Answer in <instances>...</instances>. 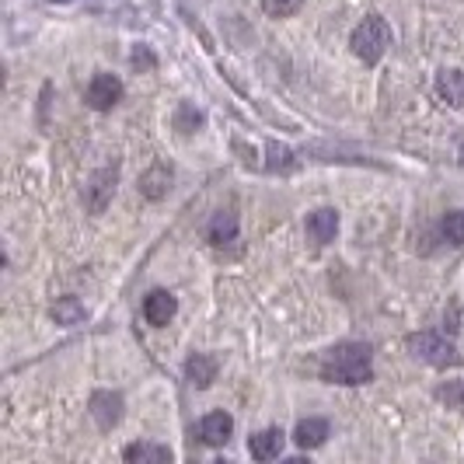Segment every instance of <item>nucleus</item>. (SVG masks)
<instances>
[{
	"mask_svg": "<svg viewBox=\"0 0 464 464\" xmlns=\"http://www.w3.org/2000/svg\"><path fill=\"white\" fill-rule=\"evenodd\" d=\"M322 377L328 384H367L373 377L371 346L363 343H339L322 356Z\"/></svg>",
	"mask_w": 464,
	"mask_h": 464,
	"instance_id": "obj_1",
	"label": "nucleus"
},
{
	"mask_svg": "<svg viewBox=\"0 0 464 464\" xmlns=\"http://www.w3.org/2000/svg\"><path fill=\"white\" fill-rule=\"evenodd\" d=\"M349 46H353V53H356L363 63H377V60L388 53V46H392V28H388L384 18H377V14H373V18H363V24H356Z\"/></svg>",
	"mask_w": 464,
	"mask_h": 464,
	"instance_id": "obj_2",
	"label": "nucleus"
},
{
	"mask_svg": "<svg viewBox=\"0 0 464 464\" xmlns=\"http://www.w3.org/2000/svg\"><path fill=\"white\" fill-rule=\"evenodd\" d=\"M409 349H412V356L426 360L430 367H458V363H461L458 349L450 346L447 339H440V335H433V332L409 335Z\"/></svg>",
	"mask_w": 464,
	"mask_h": 464,
	"instance_id": "obj_3",
	"label": "nucleus"
},
{
	"mask_svg": "<svg viewBox=\"0 0 464 464\" xmlns=\"http://www.w3.org/2000/svg\"><path fill=\"white\" fill-rule=\"evenodd\" d=\"M84 98H88V105H92V109L105 112V109H112L119 98H122V81L112 77V73H94Z\"/></svg>",
	"mask_w": 464,
	"mask_h": 464,
	"instance_id": "obj_4",
	"label": "nucleus"
},
{
	"mask_svg": "<svg viewBox=\"0 0 464 464\" xmlns=\"http://www.w3.org/2000/svg\"><path fill=\"white\" fill-rule=\"evenodd\" d=\"M112 192H116V168H105V171L94 175L92 186L84 188V207L92 209V213H102V209L109 207Z\"/></svg>",
	"mask_w": 464,
	"mask_h": 464,
	"instance_id": "obj_5",
	"label": "nucleus"
},
{
	"mask_svg": "<svg viewBox=\"0 0 464 464\" xmlns=\"http://www.w3.org/2000/svg\"><path fill=\"white\" fill-rule=\"evenodd\" d=\"M175 311H179V301L168 290H154V294L143 297V318L150 325H168L175 318Z\"/></svg>",
	"mask_w": 464,
	"mask_h": 464,
	"instance_id": "obj_6",
	"label": "nucleus"
},
{
	"mask_svg": "<svg viewBox=\"0 0 464 464\" xmlns=\"http://www.w3.org/2000/svg\"><path fill=\"white\" fill-rule=\"evenodd\" d=\"M92 416L102 430H112L119 419H122V395H116V392H98L92 398Z\"/></svg>",
	"mask_w": 464,
	"mask_h": 464,
	"instance_id": "obj_7",
	"label": "nucleus"
},
{
	"mask_svg": "<svg viewBox=\"0 0 464 464\" xmlns=\"http://www.w3.org/2000/svg\"><path fill=\"white\" fill-rule=\"evenodd\" d=\"M231 433H234V419L227 416V412H209V416H203V422H199V437H203V443H209V447L227 443Z\"/></svg>",
	"mask_w": 464,
	"mask_h": 464,
	"instance_id": "obj_8",
	"label": "nucleus"
},
{
	"mask_svg": "<svg viewBox=\"0 0 464 464\" xmlns=\"http://www.w3.org/2000/svg\"><path fill=\"white\" fill-rule=\"evenodd\" d=\"M307 234H311V241H318V245L335 241V234H339V213L328 207L314 209V213L307 217Z\"/></svg>",
	"mask_w": 464,
	"mask_h": 464,
	"instance_id": "obj_9",
	"label": "nucleus"
},
{
	"mask_svg": "<svg viewBox=\"0 0 464 464\" xmlns=\"http://www.w3.org/2000/svg\"><path fill=\"white\" fill-rule=\"evenodd\" d=\"M186 377H188V384H192V388H209V384L217 381V360H213V356H207V353L188 356Z\"/></svg>",
	"mask_w": 464,
	"mask_h": 464,
	"instance_id": "obj_10",
	"label": "nucleus"
},
{
	"mask_svg": "<svg viewBox=\"0 0 464 464\" xmlns=\"http://www.w3.org/2000/svg\"><path fill=\"white\" fill-rule=\"evenodd\" d=\"M122 458L130 464H168L171 461V450L161 447V443H130L126 450H122Z\"/></svg>",
	"mask_w": 464,
	"mask_h": 464,
	"instance_id": "obj_11",
	"label": "nucleus"
},
{
	"mask_svg": "<svg viewBox=\"0 0 464 464\" xmlns=\"http://www.w3.org/2000/svg\"><path fill=\"white\" fill-rule=\"evenodd\" d=\"M294 440H297V447H304V450L322 447V443L328 440V422L325 419H301L297 430H294Z\"/></svg>",
	"mask_w": 464,
	"mask_h": 464,
	"instance_id": "obj_12",
	"label": "nucleus"
},
{
	"mask_svg": "<svg viewBox=\"0 0 464 464\" xmlns=\"http://www.w3.org/2000/svg\"><path fill=\"white\" fill-rule=\"evenodd\" d=\"M248 450H252L256 461H273V458H279V450H283V430H262V433H256L248 440Z\"/></svg>",
	"mask_w": 464,
	"mask_h": 464,
	"instance_id": "obj_13",
	"label": "nucleus"
},
{
	"mask_svg": "<svg viewBox=\"0 0 464 464\" xmlns=\"http://www.w3.org/2000/svg\"><path fill=\"white\" fill-rule=\"evenodd\" d=\"M168 188H171V168H168V164H154V168L140 179V192H143L147 199H164Z\"/></svg>",
	"mask_w": 464,
	"mask_h": 464,
	"instance_id": "obj_14",
	"label": "nucleus"
},
{
	"mask_svg": "<svg viewBox=\"0 0 464 464\" xmlns=\"http://www.w3.org/2000/svg\"><path fill=\"white\" fill-rule=\"evenodd\" d=\"M234 237H237V213L234 209H220L209 220V241L213 245H231Z\"/></svg>",
	"mask_w": 464,
	"mask_h": 464,
	"instance_id": "obj_15",
	"label": "nucleus"
},
{
	"mask_svg": "<svg viewBox=\"0 0 464 464\" xmlns=\"http://www.w3.org/2000/svg\"><path fill=\"white\" fill-rule=\"evenodd\" d=\"M437 92L450 105H464V70H443L437 77Z\"/></svg>",
	"mask_w": 464,
	"mask_h": 464,
	"instance_id": "obj_16",
	"label": "nucleus"
},
{
	"mask_svg": "<svg viewBox=\"0 0 464 464\" xmlns=\"http://www.w3.org/2000/svg\"><path fill=\"white\" fill-rule=\"evenodd\" d=\"M443 237L454 245H464V209H454L443 217Z\"/></svg>",
	"mask_w": 464,
	"mask_h": 464,
	"instance_id": "obj_17",
	"label": "nucleus"
},
{
	"mask_svg": "<svg viewBox=\"0 0 464 464\" xmlns=\"http://www.w3.org/2000/svg\"><path fill=\"white\" fill-rule=\"evenodd\" d=\"M301 4L304 0H262V7H266L269 18H290V14L301 11Z\"/></svg>",
	"mask_w": 464,
	"mask_h": 464,
	"instance_id": "obj_18",
	"label": "nucleus"
},
{
	"mask_svg": "<svg viewBox=\"0 0 464 464\" xmlns=\"http://www.w3.org/2000/svg\"><path fill=\"white\" fill-rule=\"evenodd\" d=\"M437 398L450 409H464V381H447L443 388H437Z\"/></svg>",
	"mask_w": 464,
	"mask_h": 464,
	"instance_id": "obj_19",
	"label": "nucleus"
},
{
	"mask_svg": "<svg viewBox=\"0 0 464 464\" xmlns=\"http://www.w3.org/2000/svg\"><path fill=\"white\" fill-rule=\"evenodd\" d=\"M53 318H56V322H63V325H73V322H81V318H84V307L67 297L63 304H56V307H53Z\"/></svg>",
	"mask_w": 464,
	"mask_h": 464,
	"instance_id": "obj_20",
	"label": "nucleus"
},
{
	"mask_svg": "<svg viewBox=\"0 0 464 464\" xmlns=\"http://www.w3.org/2000/svg\"><path fill=\"white\" fill-rule=\"evenodd\" d=\"M175 122H179V130H182V133H192V130H196V126L203 122V116H199V112H196L192 105H182V109H179V119H175Z\"/></svg>",
	"mask_w": 464,
	"mask_h": 464,
	"instance_id": "obj_21",
	"label": "nucleus"
},
{
	"mask_svg": "<svg viewBox=\"0 0 464 464\" xmlns=\"http://www.w3.org/2000/svg\"><path fill=\"white\" fill-rule=\"evenodd\" d=\"M53 4H63V0H53Z\"/></svg>",
	"mask_w": 464,
	"mask_h": 464,
	"instance_id": "obj_22",
	"label": "nucleus"
}]
</instances>
